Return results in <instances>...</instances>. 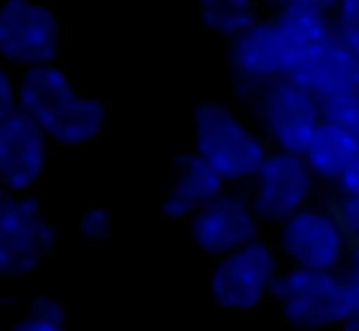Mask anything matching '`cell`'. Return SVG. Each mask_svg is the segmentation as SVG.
Listing matches in <instances>:
<instances>
[{"label": "cell", "mask_w": 359, "mask_h": 331, "mask_svg": "<svg viewBox=\"0 0 359 331\" xmlns=\"http://www.w3.org/2000/svg\"><path fill=\"white\" fill-rule=\"evenodd\" d=\"M11 331H65V325H56V323H45V320L25 317V320H20Z\"/></svg>", "instance_id": "25"}, {"label": "cell", "mask_w": 359, "mask_h": 331, "mask_svg": "<svg viewBox=\"0 0 359 331\" xmlns=\"http://www.w3.org/2000/svg\"><path fill=\"white\" fill-rule=\"evenodd\" d=\"M261 219L250 196L238 191H224L202 210L191 216V236L196 247L208 255H230L258 238Z\"/></svg>", "instance_id": "11"}, {"label": "cell", "mask_w": 359, "mask_h": 331, "mask_svg": "<svg viewBox=\"0 0 359 331\" xmlns=\"http://www.w3.org/2000/svg\"><path fill=\"white\" fill-rule=\"evenodd\" d=\"M59 50V20L36 0H3L0 3V56L39 67L53 65Z\"/></svg>", "instance_id": "10"}, {"label": "cell", "mask_w": 359, "mask_h": 331, "mask_svg": "<svg viewBox=\"0 0 359 331\" xmlns=\"http://www.w3.org/2000/svg\"><path fill=\"white\" fill-rule=\"evenodd\" d=\"M339 194H353V196H359V154H356V160L348 166V171L342 174V180H339Z\"/></svg>", "instance_id": "24"}, {"label": "cell", "mask_w": 359, "mask_h": 331, "mask_svg": "<svg viewBox=\"0 0 359 331\" xmlns=\"http://www.w3.org/2000/svg\"><path fill=\"white\" fill-rule=\"evenodd\" d=\"M250 182H252L250 202L258 219L280 227L286 219H292L294 213L311 205L317 177L306 166L303 154L275 149L266 154L264 166Z\"/></svg>", "instance_id": "8"}, {"label": "cell", "mask_w": 359, "mask_h": 331, "mask_svg": "<svg viewBox=\"0 0 359 331\" xmlns=\"http://www.w3.org/2000/svg\"><path fill=\"white\" fill-rule=\"evenodd\" d=\"M345 272H351V275L359 278V238L351 241V255H348V266H345Z\"/></svg>", "instance_id": "27"}, {"label": "cell", "mask_w": 359, "mask_h": 331, "mask_svg": "<svg viewBox=\"0 0 359 331\" xmlns=\"http://www.w3.org/2000/svg\"><path fill=\"white\" fill-rule=\"evenodd\" d=\"M278 252L289 266L342 272L351 255V236L331 202H311L278 227Z\"/></svg>", "instance_id": "4"}, {"label": "cell", "mask_w": 359, "mask_h": 331, "mask_svg": "<svg viewBox=\"0 0 359 331\" xmlns=\"http://www.w3.org/2000/svg\"><path fill=\"white\" fill-rule=\"evenodd\" d=\"M331 205H334L342 227L348 230L351 241L359 238V196H353V194H337V199H331Z\"/></svg>", "instance_id": "21"}, {"label": "cell", "mask_w": 359, "mask_h": 331, "mask_svg": "<svg viewBox=\"0 0 359 331\" xmlns=\"http://www.w3.org/2000/svg\"><path fill=\"white\" fill-rule=\"evenodd\" d=\"M194 151L208 160L224 182L252 180L269 154L266 140L222 101L196 104Z\"/></svg>", "instance_id": "2"}, {"label": "cell", "mask_w": 359, "mask_h": 331, "mask_svg": "<svg viewBox=\"0 0 359 331\" xmlns=\"http://www.w3.org/2000/svg\"><path fill=\"white\" fill-rule=\"evenodd\" d=\"M219 194H224L222 174L208 160H202L196 151H185L174 160L168 191L163 196V213L171 219L194 216L208 202H213Z\"/></svg>", "instance_id": "14"}, {"label": "cell", "mask_w": 359, "mask_h": 331, "mask_svg": "<svg viewBox=\"0 0 359 331\" xmlns=\"http://www.w3.org/2000/svg\"><path fill=\"white\" fill-rule=\"evenodd\" d=\"M320 104H323V121L325 123H334L359 140V90L325 98Z\"/></svg>", "instance_id": "18"}, {"label": "cell", "mask_w": 359, "mask_h": 331, "mask_svg": "<svg viewBox=\"0 0 359 331\" xmlns=\"http://www.w3.org/2000/svg\"><path fill=\"white\" fill-rule=\"evenodd\" d=\"M272 297L283 320L297 331H323L353 317V300L342 272L289 266L278 275Z\"/></svg>", "instance_id": "3"}, {"label": "cell", "mask_w": 359, "mask_h": 331, "mask_svg": "<svg viewBox=\"0 0 359 331\" xmlns=\"http://www.w3.org/2000/svg\"><path fill=\"white\" fill-rule=\"evenodd\" d=\"M79 230L90 241H104L112 233V213L107 208H90V210H84V216L79 222Z\"/></svg>", "instance_id": "20"}, {"label": "cell", "mask_w": 359, "mask_h": 331, "mask_svg": "<svg viewBox=\"0 0 359 331\" xmlns=\"http://www.w3.org/2000/svg\"><path fill=\"white\" fill-rule=\"evenodd\" d=\"M334 25H337V36L359 53V0H337Z\"/></svg>", "instance_id": "19"}, {"label": "cell", "mask_w": 359, "mask_h": 331, "mask_svg": "<svg viewBox=\"0 0 359 331\" xmlns=\"http://www.w3.org/2000/svg\"><path fill=\"white\" fill-rule=\"evenodd\" d=\"M297 62L300 53L275 22V17H261L241 36L230 39L233 79L244 95H252L275 79H286Z\"/></svg>", "instance_id": "7"}, {"label": "cell", "mask_w": 359, "mask_h": 331, "mask_svg": "<svg viewBox=\"0 0 359 331\" xmlns=\"http://www.w3.org/2000/svg\"><path fill=\"white\" fill-rule=\"evenodd\" d=\"M356 154H359V140L351 132L323 121L317 126V132L311 135V140L303 151V160L320 182L339 185L342 174L356 160Z\"/></svg>", "instance_id": "15"}, {"label": "cell", "mask_w": 359, "mask_h": 331, "mask_svg": "<svg viewBox=\"0 0 359 331\" xmlns=\"http://www.w3.org/2000/svg\"><path fill=\"white\" fill-rule=\"evenodd\" d=\"M250 98L255 118L261 121L275 149L303 154L311 135L323 123V104L292 79H275L255 90Z\"/></svg>", "instance_id": "5"}, {"label": "cell", "mask_w": 359, "mask_h": 331, "mask_svg": "<svg viewBox=\"0 0 359 331\" xmlns=\"http://www.w3.org/2000/svg\"><path fill=\"white\" fill-rule=\"evenodd\" d=\"M275 22L283 28V34L289 36V42L297 48L300 59L337 39V25H334V14L331 11H323L317 6H309V3H289V6H280L275 8Z\"/></svg>", "instance_id": "16"}, {"label": "cell", "mask_w": 359, "mask_h": 331, "mask_svg": "<svg viewBox=\"0 0 359 331\" xmlns=\"http://www.w3.org/2000/svg\"><path fill=\"white\" fill-rule=\"evenodd\" d=\"M280 272V252L269 241L255 238L216 261L210 272V295L222 309L250 311L272 295Z\"/></svg>", "instance_id": "6"}, {"label": "cell", "mask_w": 359, "mask_h": 331, "mask_svg": "<svg viewBox=\"0 0 359 331\" xmlns=\"http://www.w3.org/2000/svg\"><path fill=\"white\" fill-rule=\"evenodd\" d=\"M342 275H345V283H348V292H351V300H353V317H359V278L345 272V269H342Z\"/></svg>", "instance_id": "26"}, {"label": "cell", "mask_w": 359, "mask_h": 331, "mask_svg": "<svg viewBox=\"0 0 359 331\" xmlns=\"http://www.w3.org/2000/svg\"><path fill=\"white\" fill-rule=\"evenodd\" d=\"M20 109V84H14L11 73L0 65V123Z\"/></svg>", "instance_id": "22"}, {"label": "cell", "mask_w": 359, "mask_h": 331, "mask_svg": "<svg viewBox=\"0 0 359 331\" xmlns=\"http://www.w3.org/2000/svg\"><path fill=\"white\" fill-rule=\"evenodd\" d=\"M199 17L210 31L227 39L241 36L261 20L255 0H199Z\"/></svg>", "instance_id": "17"}, {"label": "cell", "mask_w": 359, "mask_h": 331, "mask_svg": "<svg viewBox=\"0 0 359 331\" xmlns=\"http://www.w3.org/2000/svg\"><path fill=\"white\" fill-rule=\"evenodd\" d=\"M303 90H309L317 101L359 90V53L348 48L339 36L309 50L294 70L286 76Z\"/></svg>", "instance_id": "13"}, {"label": "cell", "mask_w": 359, "mask_h": 331, "mask_svg": "<svg viewBox=\"0 0 359 331\" xmlns=\"http://www.w3.org/2000/svg\"><path fill=\"white\" fill-rule=\"evenodd\" d=\"M48 163V135L34 118L17 109L0 123V180L6 191H28Z\"/></svg>", "instance_id": "12"}, {"label": "cell", "mask_w": 359, "mask_h": 331, "mask_svg": "<svg viewBox=\"0 0 359 331\" xmlns=\"http://www.w3.org/2000/svg\"><path fill=\"white\" fill-rule=\"evenodd\" d=\"M339 331H359V317H348V320L339 325Z\"/></svg>", "instance_id": "28"}, {"label": "cell", "mask_w": 359, "mask_h": 331, "mask_svg": "<svg viewBox=\"0 0 359 331\" xmlns=\"http://www.w3.org/2000/svg\"><path fill=\"white\" fill-rule=\"evenodd\" d=\"M28 317L34 320H45V323H56V325H65V309L56 297L50 295H39L31 300V309H28Z\"/></svg>", "instance_id": "23"}, {"label": "cell", "mask_w": 359, "mask_h": 331, "mask_svg": "<svg viewBox=\"0 0 359 331\" xmlns=\"http://www.w3.org/2000/svg\"><path fill=\"white\" fill-rule=\"evenodd\" d=\"M20 109L39 129L67 146L90 143L104 126V104L76 93L67 73L56 65H39L20 79Z\"/></svg>", "instance_id": "1"}, {"label": "cell", "mask_w": 359, "mask_h": 331, "mask_svg": "<svg viewBox=\"0 0 359 331\" xmlns=\"http://www.w3.org/2000/svg\"><path fill=\"white\" fill-rule=\"evenodd\" d=\"M8 202V194H6V185H3V180H0V208Z\"/></svg>", "instance_id": "29"}, {"label": "cell", "mask_w": 359, "mask_h": 331, "mask_svg": "<svg viewBox=\"0 0 359 331\" xmlns=\"http://www.w3.org/2000/svg\"><path fill=\"white\" fill-rule=\"evenodd\" d=\"M56 244V230L42 205L25 194L8 196L0 208V275H28Z\"/></svg>", "instance_id": "9"}]
</instances>
